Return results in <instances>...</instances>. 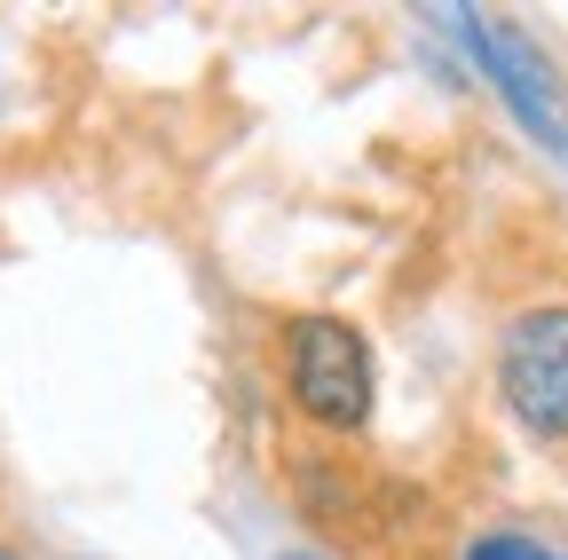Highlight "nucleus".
I'll return each mask as SVG.
<instances>
[{"instance_id": "obj_5", "label": "nucleus", "mask_w": 568, "mask_h": 560, "mask_svg": "<svg viewBox=\"0 0 568 560\" xmlns=\"http://www.w3.org/2000/svg\"><path fill=\"white\" fill-rule=\"evenodd\" d=\"M466 560H552V544L529 537V529H481V537L466 544Z\"/></svg>"}, {"instance_id": "obj_1", "label": "nucleus", "mask_w": 568, "mask_h": 560, "mask_svg": "<svg viewBox=\"0 0 568 560\" xmlns=\"http://www.w3.org/2000/svg\"><path fill=\"white\" fill-rule=\"evenodd\" d=\"M276 379H284V403L324 435H364L372 410H379L372 339L347 316H293L284 324L276 332Z\"/></svg>"}, {"instance_id": "obj_8", "label": "nucleus", "mask_w": 568, "mask_h": 560, "mask_svg": "<svg viewBox=\"0 0 568 560\" xmlns=\"http://www.w3.org/2000/svg\"><path fill=\"white\" fill-rule=\"evenodd\" d=\"M552 560H568V552H552Z\"/></svg>"}, {"instance_id": "obj_2", "label": "nucleus", "mask_w": 568, "mask_h": 560, "mask_svg": "<svg viewBox=\"0 0 568 560\" xmlns=\"http://www.w3.org/2000/svg\"><path fill=\"white\" fill-rule=\"evenodd\" d=\"M435 32H450L466 48V63L497 88V103L521 119L529 143L568 166V72L537 48V32H521L506 17H481V9H435Z\"/></svg>"}, {"instance_id": "obj_7", "label": "nucleus", "mask_w": 568, "mask_h": 560, "mask_svg": "<svg viewBox=\"0 0 568 560\" xmlns=\"http://www.w3.org/2000/svg\"><path fill=\"white\" fill-rule=\"evenodd\" d=\"M0 560H17V552H9V544H0Z\"/></svg>"}, {"instance_id": "obj_3", "label": "nucleus", "mask_w": 568, "mask_h": 560, "mask_svg": "<svg viewBox=\"0 0 568 560\" xmlns=\"http://www.w3.org/2000/svg\"><path fill=\"white\" fill-rule=\"evenodd\" d=\"M497 403L529 442H568V301H529L506 316Z\"/></svg>"}, {"instance_id": "obj_6", "label": "nucleus", "mask_w": 568, "mask_h": 560, "mask_svg": "<svg viewBox=\"0 0 568 560\" xmlns=\"http://www.w3.org/2000/svg\"><path fill=\"white\" fill-rule=\"evenodd\" d=\"M276 560H332V552H316V544H293V552H276Z\"/></svg>"}, {"instance_id": "obj_4", "label": "nucleus", "mask_w": 568, "mask_h": 560, "mask_svg": "<svg viewBox=\"0 0 568 560\" xmlns=\"http://www.w3.org/2000/svg\"><path fill=\"white\" fill-rule=\"evenodd\" d=\"M293 498L324 529H355V521H364V481H355L347 466H301L293 474Z\"/></svg>"}]
</instances>
